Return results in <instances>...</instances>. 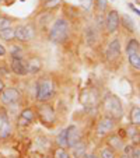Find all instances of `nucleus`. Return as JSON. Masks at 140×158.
Returning a JSON list of instances; mask_svg holds the SVG:
<instances>
[{
	"label": "nucleus",
	"mask_w": 140,
	"mask_h": 158,
	"mask_svg": "<svg viewBox=\"0 0 140 158\" xmlns=\"http://www.w3.org/2000/svg\"><path fill=\"white\" fill-rule=\"evenodd\" d=\"M70 38V23L67 18L59 17L53 21L49 30V41L55 45H63Z\"/></svg>",
	"instance_id": "1"
},
{
	"label": "nucleus",
	"mask_w": 140,
	"mask_h": 158,
	"mask_svg": "<svg viewBox=\"0 0 140 158\" xmlns=\"http://www.w3.org/2000/svg\"><path fill=\"white\" fill-rule=\"evenodd\" d=\"M101 106H102L104 114L108 115V116H111V118H113L116 122H119V120L123 118L122 101H121L115 94H112V93L105 94L102 101H101Z\"/></svg>",
	"instance_id": "2"
},
{
	"label": "nucleus",
	"mask_w": 140,
	"mask_h": 158,
	"mask_svg": "<svg viewBox=\"0 0 140 158\" xmlns=\"http://www.w3.org/2000/svg\"><path fill=\"white\" fill-rule=\"evenodd\" d=\"M56 94V87L51 77H41L35 83V99L41 102H48Z\"/></svg>",
	"instance_id": "3"
},
{
	"label": "nucleus",
	"mask_w": 140,
	"mask_h": 158,
	"mask_svg": "<svg viewBox=\"0 0 140 158\" xmlns=\"http://www.w3.org/2000/svg\"><path fill=\"white\" fill-rule=\"evenodd\" d=\"M35 112H36V119H39V122L44 126L51 127V126H53L56 123L57 119L56 109L49 102H41L38 105V108L35 109Z\"/></svg>",
	"instance_id": "4"
},
{
	"label": "nucleus",
	"mask_w": 140,
	"mask_h": 158,
	"mask_svg": "<svg viewBox=\"0 0 140 158\" xmlns=\"http://www.w3.org/2000/svg\"><path fill=\"white\" fill-rule=\"evenodd\" d=\"M116 120L108 115H102L95 125V134L98 137H107L109 133L116 130Z\"/></svg>",
	"instance_id": "5"
},
{
	"label": "nucleus",
	"mask_w": 140,
	"mask_h": 158,
	"mask_svg": "<svg viewBox=\"0 0 140 158\" xmlns=\"http://www.w3.org/2000/svg\"><path fill=\"white\" fill-rule=\"evenodd\" d=\"M14 38L15 41L25 44L35 38V25L34 24H18L14 28Z\"/></svg>",
	"instance_id": "6"
},
{
	"label": "nucleus",
	"mask_w": 140,
	"mask_h": 158,
	"mask_svg": "<svg viewBox=\"0 0 140 158\" xmlns=\"http://www.w3.org/2000/svg\"><path fill=\"white\" fill-rule=\"evenodd\" d=\"M21 99V93L15 87H4V89L0 93V104L2 106H11L17 105Z\"/></svg>",
	"instance_id": "7"
},
{
	"label": "nucleus",
	"mask_w": 140,
	"mask_h": 158,
	"mask_svg": "<svg viewBox=\"0 0 140 158\" xmlns=\"http://www.w3.org/2000/svg\"><path fill=\"white\" fill-rule=\"evenodd\" d=\"M13 134V123L10 120L9 112L6 106H0V140H6L11 137Z\"/></svg>",
	"instance_id": "8"
},
{
	"label": "nucleus",
	"mask_w": 140,
	"mask_h": 158,
	"mask_svg": "<svg viewBox=\"0 0 140 158\" xmlns=\"http://www.w3.org/2000/svg\"><path fill=\"white\" fill-rule=\"evenodd\" d=\"M121 27V20H119V13L118 10L111 9L107 10L105 14V30L108 34H115Z\"/></svg>",
	"instance_id": "9"
},
{
	"label": "nucleus",
	"mask_w": 140,
	"mask_h": 158,
	"mask_svg": "<svg viewBox=\"0 0 140 158\" xmlns=\"http://www.w3.org/2000/svg\"><path fill=\"white\" fill-rule=\"evenodd\" d=\"M121 55H122V45H121V39L119 38H113L109 41L107 46V59L111 62H115V60L121 59Z\"/></svg>",
	"instance_id": "10"
},
{
	"label": "nucleus",
	"mask_w": 140,
	"mask_h": 158,
	"mask_svg": "<svg viewBox=\"0 0 140 158\" xmlns=\"http://www.w3.org/2000/svg\"><path fill=\"white\" fill-rule=\"evenodd\" d=\"M66 140H67V148H70L74 144H77L78 141L83 140L81 130L78 129L77 125H69L66 127Z\"/></svg>",
	"instance_id": "11"
},
{
	"label": "nucleus",
	"mask_w": 140,
	"mask_h": 158,
	"mask_svg": "<svg viewBox=\"0 0 140 158\" xmlns=\"http://www.w3.org/2000/svg\"><path fill=\"white\" fill-rule=\"evenodd\" d=\"M10 70L18 77H24L28 74V67H27V60L25 59H10Z\"/></svg>",
	"instance_id": "12"
},
{
	"label": "nucleus",
	"mask_w": 140,
	"mask_h": 158,
	"mask_svg": "<svg viewBox=\"0 0 140 158\" xmlns=\"http://www.w3.org/2000/svg\"><path fill=\"white\" fill-rule=\"evenodd\" d=\"M107 144L109 146V148H112L115 152H122L125 148V140L121 137L118 133H109L107 136Z\"/></svg>",
	"instance_id": "13"
},
{
	"label": "nucleus",
	"mask_w": 140,
	"mask_h": 158,
	"mask_svg": "<svg viewBox=\"0 0 140 158\" xmlns=\"http://www.w3.org/2000/svg\"><path fill=\"white\" fill-rule=\"evenodd\" d=\"M25 60H27L28 73H31V74H38L39 72H42V67H44V64H42V60L39 59L38 56H32V57H30V59H25Z\"/></svg>",
	"instance_id": "14"
},
{
	"label": "nucleus",
	"mask_w": 140,
	"mask_h": 158,
	"mask_svg": "<svg viewBox=\"0 0 140 158\" xmlns=\"http://www.w3.org/2000/svg\"><path fill=\"white\" fill-rule=\"evenodd\" d=\"M72 150V158H86L87 155V144L83 140L78 141L77 144H74L73 147H70Z\"/></svg>",
	"instance_id": "15"
},
{
	"label": "nucleus",
	"mask_w": 140,
	"mask_h": 158,
	"mask_svg": "<svg viewBox=\"0 0 140 158\" xmlns=\"http://www.w3.org/2000/svg\"><path fill=\"white\" fill-rule=\"evenodd\" d=\"M119 20H121V27H123V30H126L130 34H134V31H136V24H134L133 18H132L130 15L122 14V15H119Z\"/></svg>",
	"instance_id": "16"
},
{
	"label": "nucleus",
	"mask_w": 140,
	"mask_h": 158,
	"mask_svg": "<svg viewBox=\"0 0 140 158\" xmlns=\"http://www.w3.org/2000/svg\"><path fill=\"white\" fill-rule=\"evenodd\" d=\"M125 52L126 55H130V53H140V42L137 38H130L128 41L125 46Z\"/></svg>",
	"instance_id": "17"
},
{
	"label": "nucleus",
	"mask_w": 140,
	"mask_h": 158,
	"mask_svg": "<svg viewBox=\"0 0 140 158\" xmlns=\"http://www.w3.org/2000/svg\"><path fill=\"white\" fill-rule=\"evenodd\" d=\"M129 119H130V125L140 126V106L139 105H133L129 112Z\"/></svg>",
	"instance_id": "18"
},
{
	"label": "nucleus",
	"mask_w": 140,
	"mask_h": 158,
	"mask_svg": "<svg viewBox=\"0 0 140 158\" xmlns=\"http://www.w3.org/2000/svg\"><path fill=\"white\" fill-rule=\"evenodd\" d=\"M125 134H126V140H139V126H134V125H129L125 127Z\"/></svg>",
	"instance_id": "19"
},
{
	"label": "nucleus",
	"mask_w": 140,
	"mask_h": 158,
	"mask_svg": "<svg viewBox=\"0 0 140 158\" xmlns=\"http://www.w3.org/2000/svg\"><path fill=\"white\" fill-rule=\"evenodd\" d=\"M0 39L4 42H14V28L10 27V28H3L0 30Z\"/></svg>",
	"instance_id": "20"
},
{
	"label": "nucleus",
	"mask_w": 140,
	"mask_h": 158,
	"mask_svg": "<svg viewBox=\"0 0 140 158\" xmlns=\"http://www.w3.org/2000/svg\"><path fill=\"white\" fill-rule=\"evenodd\" d=\"M20 116H23L24 119H27L28 122H35L36 120V112H35V109L34 108H24V109H21V112H20Z\"/></svg>",
	"instance_id": "21"
},
{
	"label": "nucleus",
	"mask_w": 140,
	"mask_h": 158,
	"mask_svg": "<svg viewBox=\"0 0 140 158\" xmlns=\"http://www.w3.org/2000/svg\"><path fill=\"white\" fill-rule=\"evenodd\" d=\"M128 62L130 64L132 69H134L136 72L140 70V53H130L128 55Z\"/></svg>",
	"instance_id": "22"
},
{
	"label": "nucleus",
	"mask_w": 140,
	"mask_h": 158,
	"mask_svg": "<svg viewBox=\"0 0 140 158\" xmlns=\"http://www.w3.org/2000/svg\"><path fill=\"white\" fill-rule=\"evenodd\" d=\"M10 57H14V59H25V52L23 51V46L13 45L11 49H10Z\"/></svg>",
	"instance_id": "23"
},
{
	"label": "nucleus",
	"mask_w": 140,
	"mask_h": 158,
	"mask_svg": "<svg viewBox=\"0 0 140 158\" xmlns=\"http://www.w3.org/2000/svg\"><path fill=\"white\" fill-rule=\"evenodd\" d=\"M92 6H94L97 13H102L104 14L108 10V0H92Z\"/></svg>",
	"instance_id": "24"
},
{
	"label": "nucleus",
	"mask_w": 140,
	"mask_h": 158,
	"mask_svg": "<svg viewBox=\"0 0 140 158\" xmlns=\"http://www.w3.org/2000/svg\"><path fill=\"white\" fill-rule=\"evenodd\" d=\"M52 158H72V155H70V152L66 148L57 146L56 148L53 150V152H52Z\"/></svg>",
	"instance_id": "25"
},
{
	"label": "nucleus",
	"mask_w": 140,
	"mask_h": 158,
	"mask_svg": "<svg viewBox=\"0 0 140 158\" xmlns=\"http://www.w3.org/2000/svg\"><path fill=\"white\" fill-rule=\"evenodd\" d=\"M56 143L59 147H63V148H67V140H66V129L59 131V134L56 136Z\"/></svg>",
	"instance_id": "26"
},
{
	"label": "nucleus",
	"mask_w": 140,
	"mask_h": 158,
	"mask_svg": "<svg viewBox=\"0 0 140 158\" xmlns=\"http://www.w3.org/2000/svg\"><path fill=\"white\" fill-rule=\"evenodd\" d=\"M100 158H116V152L109 147H104L100 152Z\"/></svg>",
	"instance_id": "27"
},
{
	"label": "nucleus",
	"mask_w": 140,
	"mask_h": 158,
	"mask_svg": "<svg viewBox=\"0 0 140 158\" xmlns=\"http://www.w3.org/2000/svg\"><path fill=\"white\" fill-rule=\"evenodd\" d=\"M36 146L39 147V148H49V146H51V143H49V140L45 136H38L35 140Z\"/></svg>",
	"instance_id": "28"
},
{
	"label": "nucleus",
	"mask_w": 140,
	"mask_h": 158,
	"mask_svg": "<svg viewBox=\"0 0 140 158\" xmlns=\"http://www.w3.org/2000/svg\"><path fill=\"white\" fill-rule=\"evenodd\" d=\"M60 3H62V0H45L44 9L45 10H53V9H56Z\"/></svg>",
	"instance_id": "29"
},
{
	"label": "nucleus",
	"mask_w": 140,
	"mask_h": 158,
	"mask_svg": "<svg viewBox=\"0 0 140 158\" xmlns=\"http://www.w3.org/2000/svg\"><path fill=\"white\" fill-rule=\"evenodd\" d=\"M13 27V20L10 17H0V30Z\"/></svg>",
	"instance_id": "30"
},
{
	"label": "nucleus",
	"mask_w": 140,
	"mask_h": 158,
	"mask_svg": "<svg viewBox=\"0 0 140 158\" xmlns=\"http://www.w3.org/2000/svg\"><path fill=\"white\" fill-rule=\"evenodd\" d=\"M15 125H17V127H20V129H25V127H28V126L31 125V122H28L27 119H24L23 116H20V115H18Z\"/></svg>",
	"instance_id": "31"
},
{
	"label": "nucleus",
	"mask_w": 140,
	"mask_h": 158,
	"mask_svg": "<svg viewBox=\"0 0 140 158\" xmlns=\"http://www.w3.org/2000/svg\"><path fill=\"white\" fill-rule=\"evenodd\" d=\"M129 157L130 158H140V148H139V146H137V143L136 144L133 143V147H132V150H130Z\"/></svg>",
	"instance_id": "32"
},
{
	"label": "nucleus",
	"mask_w": 140,
	"mask_h": 158,
	"mask_svg": "<svg viewBox=\"0 0 140 158\" xmlns=\"http://www.w3.org/2000/svg\"><path fill=\"white\" fill-rule=\"evenodd\" d=\"M95 21H97V25H98L100 28H104L105 27V15L102 14V13H97Z\"/></svg>",
	"instance_id": "33"
},
{
	"label": "nucleus",
	"mask_w": 140,
	"mask_h": 158,
	"mask_svg": "<svg viewBox=\"0 0 140 158\" xmlns=\"http://www.w3.org/2000/svg\"><path fill=\"white\" fill-rule=\"evenodd\" d=\"M7 55V49H6V46H4L2 42H0V57H4Z\"/></svg>",
	"instance_id": "34"
},
{
	"label": "nucleus",
	"mask_w": 140,
	"mask_h": 158,
	"mask_svg": "<svg viewBox=\"0 0 140 158\" xmlns=\"http://www.w3.org/2000/svg\"><path fill=\"white\" fill-rule=\"evenodd\" d=\"M128 6H129V9H132L134 13H136V15H139V14H140V11H139V7H134V4H133V3H129Z\"/></svg>",
	"instance_id": "35"
},
{
	"label": "nucleus",
	"mask_w": 140,
	"mask_h": 158,
	"mask_svg": "<svg viewBox=\"0 0 140 158\" xmlns=\"http://www.w3.org/2000/svg\"><path fill=\"white\" fill-rule=\"evenodd\" d=\"M4 87H6V84H4V81H3V78L0 77V93L4 89Z\"/></svg>",
	"instance_id": "36"
},
{
	"label": "nucleus",
	"mask_w": 140,
	"mask_h": 158,
	"mask_svg": "<svg viewBox=\"0 0 140 158\" xmlns=\"http://www.w3.org/2000/svg\"><path fill=\"white\" fill-rule=\"evenodd\" d=\"M86 158H100V155H97V154H87Z\"/></svg>",
	"instance_id": "37"
},
{
	"label": "nucleus",
	"mask_w": 140,
	"mask_h": 158,
	"mask_svg": "<svg viewBox=\"0 0 140 158\" xmlns=\"http://www.w3.org/2000/svg\"><path fill=\"white\" fill-rule=\"evenodd\" d=\"M116 158H130V157H129V154H125V152H121L119 157H116Z\"/></svg>",
	"instance_id": "38"
},
{
	"label": "nucleus",
	"mask_w": 140,
	"mask_h": 158,
	"mask_svg": "<svg viewBox=\"0 0 140 158\" xmlns=\"http://www.w3.org/2000/svg\"><path fill=\"white\" fill-rule=\"evenodd\" d=\"M108 2H115V0H108Z\"/></svg>",
	"instance_id": "39"
}]
</instances>
